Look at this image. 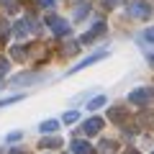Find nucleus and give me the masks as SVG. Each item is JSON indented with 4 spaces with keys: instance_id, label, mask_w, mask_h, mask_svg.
<instances>
[{
    "instance_id": "nucleus-1",
    "label": "nucleus",
    "mask_w": 154,
    "mask_h": 154,
    "mask_svg": "<svg viewBox=\"0 0 154 154\" xmlns=\"http://www.w3.org/2000/svg\"><path fill=\"white\" fill-rule=\"evenodd\" d=\"M152 98H154L152 88H136V90H131V95H128V100H131L134 105H146Z\"/></svg>"
},
{
    "instance_id": "nucleus-2",
    "label": "nucleus",
    "mask_w": 154,
    "mask_h": 154,
    "mask_svg": "<svg viewBox=\"0 0 154 154\" xmlns=\"http://www.w3.org/2000/svg\"><path fill=\"white\" fill-rule=\"evenodd\" d=\"M46 26H49L51 33H57V36H67V33H69V23H67L64 18H59V16H49L46 18Z\"/></svg>"
},
{
    "instance_id": "nucleus-3",
    "label": "nucleus",
    "mask_w": 154,
    "mask_h": 154,
    "mask_svg": "<svg viewBox=\"0 0 154 154\" xmlns=\"http://www.w3.org/2000/svg\"><path fill=\"white\" fill-rule=\"evenodd\" d=\"M128 13H131L134 18H141V21H144V18H149V13H152V11H149V5L144 3V0H134L131 8H128Z\"/></svg>"
},
{
    "instance_id": "nucleus-4",
    "label": "nucleus",
    "mask_w": 154,
    "mask_h": 154,
    "mask_svg": "<svg viewBox=\"0 0 154 154\" xmlns=\"http://www.w3.org/2000/svg\"><path fill=\"white\" fill-rule=\"evenodd\" d=\"M103 118H100V116H93V118H88V121L82 123V131L88 134V136H93V134H98L100 128H103Z\"/></svg>"
},
{
    "instance_id": "nucleus-5",
    "label": "nucleus",
    "mask_w": 154,
    "mask_h": 154,
    "mask_svg": "<svg viewBox=\"0 0 154 154\" xmlns=\"http://www.w3.org/2000/svg\"><path fill=\"white\" fill-rule=\"evenodd\" d=\"M103 57H105V51H98V54H90V57H85V59L80 62V64H75L69 72H67V75H75V72H80V69H85V67H90V64H95V62H100Z\"/></svg>"
},
{
    "instance_id": "nucleus-6",
    "label": "nucleus",
    "mask_w": 154,
    "mask_h": 154,
    "mask_svg": "<svg viewBox=\"0 0 154 154\" xmlns=\"http://www.w3.org/2000/svg\"><path fill=\"white\" fill-rule=\"evenodd\" d=\"M69 152L72 154H93V146H90L88 141H82V139H72Z\"/></svg>"
},
{
    "instance_id": "nucleus-7",
    "label": "nucleus",
    "mask_w": 154,
    "mask_h": 154,
    "mask_svg": "<svg viewBox=\"0 0 154 154\" xmlns=\"http://www.w3.org/2000/svg\"><path fill=\"white\" fill-rule=\"evenodd\" d=\"M100 33H105V23H103V21H98V23H95V28H90V31L82 36V44L93 41V38H95V36H100Z\"/></svg>"
},
{
    "instance_id": "nucleus-8",
    "label": "nucleus",
    "mask_w": 154,
    "mask_h": 154,
    "mask_svg": "<svg viewBox=\"0 0 154 154\" xmlns=\"http://www.w3.org/2000/svg\"><path fill=\"white\" fill-rule=\"evenodd\" d=\"M13 36H16V38L28 36V21H26V18H21V21L13 23Z\"/></svg>"
},
{
    "instance_id": "nucleus-9",
    "label": "nucleus",
    "mask_w": 154,
    "mask_h": 154,
    "mask_svg": "<svg viewBox=\"0 0 154 154\" xmlns=\"http://www.w3.org/2000/svg\"><path fill=\"white\" fill-rule=\"evenodd\" d=\"M38 131H41V134H57V131H59V121H54V118L41 121V123H38Z\"/></svg>"
},
{
    "instance_id": "nucleus-10",
    "label": "nucleus",
    "mask_w": 154,
    "mask_h": 154,
    "mask_svg": "<svg viewBox=\"0 0 154 154\" xmlns=\"http://www.w3.org/2000/svg\"><path fill=\"white\" fill-rule=\"evenodd\" d=\"M88 13H90V3L88 0H80V3L75 5V21H82Z\"/></svg>"
},
{
    "instance_id": "nucleus-11",
    "label": "nucleus",
    "mask_w": 154,
    "mask_h": 154,
    "mask_svg": "<svg viewBox=\"0 0 154 154\" xmlns=\"http://www.w3.org/2000/svg\"><path fill=\"white\" fill-rule=\"evenodd\" d=\"M41 146H44V149H59V146H62V139L54 134V136L44 139V141H41Z\"/></svg>"
},
{
    "instance_id": "nucleus-12",
    "label": "nucleus",
    "mask_w": 154,
    "mask_h": 154,
    "mask_svg": "<svg viewBox=\"0 0 154 154\" xmlns=\"http://www.w3.org/2000/svg\"><path fill=\"white\" fill-rule=\"evenodd\" d=\"M105 103H108V98H105V95H98V98H93V100L88 103V108H90V110H98V108H103Z\"/></svg>"
},
{
    "instance_id": "nucleus-13",
    "label": "nucleus",
    "mask_w": 154,
    "mask_h": 154,
    "mask_svg": "<svg viewBox=\"0 0 154 154\" xmlns=\"http://www.w3.org/2000/svg\"><path fill=\"white\" fill-rule=\"evenodd\" d=\"M62 121H64V123H75V121H80V113H77V110H67Z\"/></svg>"
},
{
    "instance_id": "nucleus-14",
    "label": "nucleus",
    "mask_w": 154,
    "mask_h": 154,
    "mask_svg": "<svg viewBox=\"0 0 154 154\" xmlns=\"http://www.w3.org/2000/svg\"><path fill=\"white\" fill-rule=\"evenodd\" d=\"M11 57H13V59H18V62H23V59H26V51H23L21 46H13V49H11Z\"/></svg>"
},
{
    "instance_id": "nucleus-15",
    "label": "nucleus",
    "mask_w": 154,
    "mask_h": 154,
    "mask_svg": "<svg viewBox=\"0 0 154 154\" xmlns=\"http://www.w3.org/2000/svg\"><path fill=\"white\" fill-rule=\"evenodd\" d=\"M141 41H152V44H154V26H152V28H146V31L141 33Z\"/></svg>"
},
{
    "instance_id": "nucleus-16",
    "label": "nucleus",
    "mask_w": 154,
    "mask_h": 154,
    "mask_svg": "<svg viewBox=\"0 0 154 154\" xmlns=\"http://www.w3.org/2000/svg\"><path fill=\"white\" fill-rule=\"evenodd\" d=\"M8 72V59H0V77Z\"/></svg>"
},
{
    "instance_id": "nucleus-17",
    "label": "nucleus",
    "mask_w": 154,
    "mask_h": 154,
    "mask_svg": "<svg viewBox=\"0 0 154 154\" xmlns=\"http://www.w3.org/2000/svg\"><path fill=\"white\" fill-rule=\"evenodd\" d=\"M0 5H3V8H8V11H11V8H13V0H0Z\"/></svg>"
},
{
    "instance_id": "nucleus-18",
    "label": "nucleus",
    "mask_w": 154,
    "mask_h": 154,
    "mask_svg": "<svg viewBox=\"0 0 154 154\" xmlns=\"http://www.w3.org/2000/svg\"><path fill=\"white\" fill-rule=\"evenodd\" d=\"M16 139H21V131H16V134H8V141H16Z\"/></svg>"
},
{
    "instance_id": "nucleus-19",
    "label": "nucleus",
    "mask_w": 154,
    "mask_h": 154,
    "mask_svg": "<svg viewBox=\"0 0 154 154\" xmlns=\"http://www.w3.org/2000/svg\"><path fill=\"white\" fill-rule=\"evenodd\" d=\"M41 3H44V8H51V5H54V0H41Z\"/></svg>"
},
{
    "instance_id": "nucleus-20",
    "label": "nucleus",
    "mask_w": 154,
    "mask_h": 154,
    "mask_svg": "<svg viewBox=\"0 0 154 154\" xmlns=\"http://www.w3.org/2000/svg\"><path fill=\"white\" fill-rule=\"evenodd\" d=\"M105 3H108V5H116V3H118V0H105Z\"/></svg>"
},
{
    "instance_id": "nucleus-21",
    "label": "nucleus",
    "mask_w": 154,
    "mask_h": 154,
    "mask_svg": "<svg viewBox=\"0 0 154 154\" xmlns=\"http://www.w3.org/2000/svg\"><path fill=\"white\" fill-rule=\"evenodd\" d=\"M11 154H23V152H21V149H13V152H11Z\"/></svg>"
},
{
    "instance_id": "nucleus-22",
    "label": "nucleus",
    "mask_w": 154,
    "mask_h": 154,
    "mask_svg": "<svg viewBox=\"0 0 154 154\" xmlns=\"http://www.w3.org/2000/svg\"><path fill=\"white\" fill-rule=\"evenodd\" d=\"M126 154H139V152H134V149H128V152H126Z\"/></svg>"
}]
</instances>
